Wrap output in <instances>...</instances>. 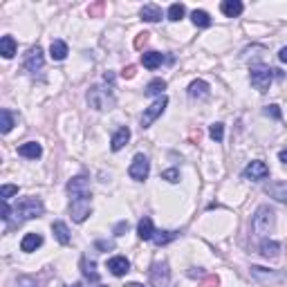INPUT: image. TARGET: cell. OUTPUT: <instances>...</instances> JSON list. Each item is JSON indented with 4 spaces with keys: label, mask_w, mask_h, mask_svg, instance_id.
<instances>
[{
    "label": "cell",
    "mask_w": 287,
    "mask_h": 287,
    "mask_svg": "<svg viewBox=\"0 0 287 287\" xmlns=\"http://www.w3.org/2000/svg\"><path fill=\"white\" fill-rule=\"evenodd\" d=\"M68 193L70 198H92L90 191V180L85 175H77L68 182Z\"/></svg>",
    "instance_id": "9"
},
{
    "label": "cell",
    "mask_w": 287,
    "mask_h": 287,
    "mask_svg": "<svg viewBox=\"0 0 287 287\" xmlns=\"http://www.w3.org/2000/svg\"><path fill=\"white\" fill-rule=\"evenodd\" d=\"M139 14L146 23H157V20H162V9L157 5H144Z\"/></svg>",
    "instance_id": "24"
},
{
    "label": "cell",
    "mask_w": 287,
    "mask_h": 287,
    "mask_svg": "<svg viewBox=\"0 0 287 287\" xmlns=\"http://www.w3.org/2000/svg\"><path fill=\"white\" fill-rule=\"evenodd\" d=\"M49 56L54 61H63L68 56V43L65 41H52V45H49Z\"/></svg>",
    "instance_id": "22"
},
{
    "label": "cell",
    "mask_w": 287,
    "mask_h": 287,
    "mask_svg": "<svg viewBox=\"0 0 287 287\" xmlns=\"http://www.w3.org/2000/svg\"><path fill=\"white\" fill-rule=\"evenodd\" d=\"M99 287H106V285H99Z\"/></svg>",
    "instance_id": "45"
},
{
    "label": "cell",
    "mask_w": 287,
    "mask_h": 287,
    "mask_svg": "<svg viewBox=\"0 0 287 287\" xmlns=\"http://www.w3.org/2000/svg\"><path fill=\"white\" fill-rule=\"evenodd\" d=\"M123 231H128V222H119L115 227V236H123Z\"/></svg>",
    "instance_id": "38"
},
{
    "label": "cell",
    "mask_w": 287,
    "mask_h": 287,
    "mask_svg": "<svg viewBox=\"0 0 287 287\" xmlns=\"http://www.w3.org/2000/svg\"><path fill=\"white\" fill-rule=\"evenodd\" d=\"M251 274L256 278H260V281H267V278H274V272H267L265 267H258V265H253L251 267Z\"/></svg>",
    "instance_id": "34"
},
{
    "label": "cell",
    "mask_w": 287,
    "mask_h": 287,
    "mask_svg": "<svg viewBox=\"0 0 287 287\" xmlns=\"http://www.w3.org/2000/svg\"><path fill=\"white\" fill-rule=\"evenodd\" d=\"M88 103L94 108V110H110L115 108L117 99H115V92L112 88H103V85H92L88 90Z\"/></svg>",
    "instance_id": "1"
},
{
    "label": "cell",
    "mask_w": 287,
    "mask_h": 287,
    "mask_svg": "<svg viewBox=\"0 0 287 287\" xmlns=\"http://www.w3.org/2000/svg\"><path fill=\"white\" fill-rule=\"evenodd\" d=\"M278 59H281V63H287V47H283L281 52H278Z\"/></svg>",
    "instance_id": "40"
},
{
    "label": "cell",
    "mask_w": 287,
    "mask_h": 287,
    "mask_svg": "<svg viewBox=\"0 0 287 287\" xmlns=\"http://www.w3.org/2000/svg\"><path fill=\"white\" fill-rule=\"evenodd\" d=\"M81 272H83V276L88 278V281H92V283L99 281L97 265H94V260H90L88 256H83V258H81Z\"/></svg>",
    "instance_id": "19"
},
{
    "label": "cell",
    "mask_w": 287,
    "mask_h": 287,
    "mask_svg": "<svg viewBox=\"0 0 287 287\" xmlns=\"http://www.w3.org/2000/svg\"><path fill=\"white\" fill-rule=\"evenodd\" d=\"M278 160H281L283 164H287V148H283V151L278 153Z\"/></svg>",
    "instance_id": "42"
},
{
    "label": "cell",
    "mask_w": 287,
    "mask_h": 287,
    "mask_svg": "<svg viewBox=\"0 0 287 287\" xmlns=\"http://www.w3.org/2000/svg\"><path fill=\"white\" fill-rule=\"evenodd\" d=\"M52 231H54V236H56V240H59L61 245H70L72 236H70V229H68V224H65V222H54Z\"/></svg>",
    "instance_id": "23"
},
{
    "label": "cell",
    "mask_w": 287,
    "mask_h": 287,
    "mask_svg": "<svg viewBox=\"0 0 287 287\" xmlns=\"http://www.w3.org/2000/svg\"><path fill=\"white\" fill-rule=\"evenodd\" d=\"M274 220H276V213H274L272 206H260V209L256 211V215H253V220H251V227L258 236L269 234V231L274 229Z\"/></svg>",
    "instance_id": "3"
},
{
    "label": "cell",
    "mask_w": 287,
    "mask_h": 287,
    "mask_svg": "<svg viewBox=\"0 0 287 287\" xmlns=\"http://www.w3.org/2000/svg\"><path fill=\"white\" fill-rule=\"evenodd\" d=\"M11 128H14V115H11L7 108H2V110H0V132L7 135Z\"/></svg>",
    "instance_id": "28"
},
{
    "label": "cell",
    "mask_w": 287,
    "mask_h": 287,
    "mask_svg": "<svg viewBox=\"0 0 287 287\" xmlns=\"http://www.w3.org/2000/svg\"><path fill=\"white\" fill-rule=\"evenodd\" d=\"M108 269H110L112 276H123V274L130 272V263H128L126 256H115L108 260Z\"/></svg>",
    "instance_id": "12"
},
{
    "label": "cell",
    "mask_w": 287,
    "mask_h": 287,
    "mask_svg": "<svg viewBox=\"0 0 287 287\" xmlns=\"http://www.w3.org/2000/svg\"><path fill=\"white\" fill-rule=\"evenodd\" d=\"M162 180L170 182V184H177V182H180V170H177V168H168V170H164V173H162Z\"/></svg>",
    "instance_id": "33"
},
{
    "label": "cell",
    "mask_w": 287,
    "mask_h": 287,
    "mask_svg": "<svg viewBox=\"0 0 287 287\" xmlns=\"http://www.w3.org/2000/svg\"><path fill=\"white\" fill-rule=\"evenodd\" d=\"M166 106H168V97L166 94H162V97H157L155 101L151 103V106L144 110V115H141V128H148L153 122H155L157 117H160L162 112L166 110Z\"/></svg>",
    "instance_id": "5"
},
{
    "label": "cell",
    "mask_w": 287,
    "mask_h": 287,
    "mask_svg": "<svg viewBox=\"0 0 287 287\" xmlns=\"http://www.w3.org/2000/svg\"><path fill=\"white\" fill-rule=\"evenodd\" d=\"M177 238V231H155V236H153V243L157 245V247H164V245H168L170 240Z\"/></svg>",
    "instance_id": "29"
},
{
    "label": "cell",
    "mask_w": 287,
    "mask_h": 287,
    "mask_svg": "<svg viewBox=\"0 0 287 287\" xmlns=\"http://www.w3.org/2000/svg\"><path fill=\"white\" fill-rule=\"evenodd\" d=\"M90 213H92L90 198H72V202H70V215H72L74 222H85Z\"/></svg>",
    "instance_id": "7"
},
{
    "label": "cell",
    "mask_w": 287,
    "mask_h": 287,
    "mask_svg": "<svg viewBox=\"0 0 287 287\" xmlns=\"http://www.w3.org/2000/svg\"><path fill=\"white\" fill-rule=\"evenodd\" d=\"M269 175V168L265 162H249V166L243 170V177L245 180H251V182H260Z\"/></svg>",
    "instance_id": "11"
},
{
    "label": "cell",
    "mask_w": 287,
    "mask_h": 287,
    "mask_svg": "<svg viewBox=\"0 0 287 287\" xmlns=\"http://www.w3.org/2000/svg\"><path fill=\"white\" fill-rule=\"evenodd\" d=\"M128 141H130V128L122 126L117 132H115V135H112V139H110V151H115V153L122 151Z\"/></svg>",
    "instance_id": "13"
},
{
    "label": "cell",
    "mask_w": 287,
    "mask_h": 287,
    "mask_svg": "<svg viewBox=\"0 0 287 287\" xmlns=\"http://www.w3.org/2000/svg\"><path fill=\"white\" fill-rule=\"evenodd\" d=\"M260 253H263L265 258H276L278 253H281V245L274 243V240H263V243H260Z\"/></svg>",
    "instance_id": "27"
},
{
    "label": "cell",
    "mask_w": 287,
    "mask_h": 287,
    "mask_svg": "<svg viewBox=\"0 0 287 287\" xmlns=\"http://www.w3.org/2000/svg\"><path fill=\"white\" fill-rule=\"evenodd\" d=\"M146 41H148V34H139V39L135 41V45H137V47H141V43H146Z\"/></svg>",
    "instance_id": "41"
},
{
    "label": "cell",
    "mask_w": 287,
    "mask_h": 287,
    "mask_svg": "<svg viewBox=\"0 0 287 287\" xmlns=\"http://www.w3.org/2000/svg\"><path fill=\"white\" fill-rule=\"evenodd\" d=\"M126 287H144V285H139V283H128Z\"/></svg>",
    "instance_id": "43"
},
{
    "label": "cell",
    "mask_w": 287,
    "mask_h": 287,
    "mask_svg": "<svg viewBox=\"0 0 287 287\" xmlns=\"http://www.w3.org/2000/svg\"><path fill=\"white\" fill-rule=\"evenodd\" d=\"M265 115L272 117V119H281V108H278V106H267V108H265Z\"/></svg>",
    "instance_id": "36"
},
{
    "label": "cell",
    "mask_w": 287,
    "mask_h": 287,
    "mask_svg": "<svg viewBox=\"0 0 287 287\" xmlns=\"http://www.w3.org/2000/svg\"><path fill=\"white\" fill-rule=\"evenodd\" d=\"M209 135L213 141H222L224 139V126L222 123H213V126L209 128Z\"/></svg>",
    "instance_id": "32"
},
{
    "label": "cell",
    "mask_w": 287,
    "mask_h": 287,
    "mask_svg": "<svg viewBox=\"0 0 287 287\" xmlns=\"http://www.w3.org/2000/svg\"><path fill=\"white\" fill-rule=\"evenodd\" d=\"M148 170H151V164H148V157L137 153L135 160H132L130 168H128V175L132 177L135 182H144L148 177Z\"/></svg>",
    "instance_id": "8"
},
{
    "label": "cell",
    "mask_w": 287,
    "mask_h": 287,
    "mask_svg": "<svg viewBox=\"0 0 287 287\" xmlns=\"http://www.w3.org/2000/svg\"><path fill=\"white\" fill-rule=\"evenodd\" d=\"M164 90H166V81L164 79H153L151 83H148L146 85V90H144V92H146V97H157V94H164Z\"/></svg>",
    "instance_id": "26"
},
{
    "label": "cell",
    "mask_w": 287,
    "mask_h": 287,
    "mask_svg": "<svg viewBox=\"0 0 287 287\" xmlns=\"http://www.w3.org/2000/svg\"><path fill=\"white\" fill-rule=\"evenodd\" d=\"M170 281V272H168V265L164 260H157L151 269V283L153 287H168Z\"/></svg>",
    "instance_id": "10"
},
{
    "label": "cell",
    "mask_w": 287,
    "mask_h": 287,
    "mask_svg": "<svg viewBox=\"0 0 287 287\" xmlns=\"http://www.w3.org/2000/svg\"><path fill=\"white\" fill-rule=\"evenodd\" d=\"M141 63H144V68H146V70H157L162 63H164V54H160V52L141 54Z\"/></svg>",
    "instance_id": "18"
},
{
    "label": "cell",
    "mask_w": 287,
    "mask_h": 287,
    "mask_svg": "<svg viewBox=\"0 0 287 287\" xmlns=\"http://www.w3.org/2000/svg\"><path fill=\"white\" fill-rule=\"evenodd\" d=\"M189 97L191 99H205V97H209V83L202 81V79L193 81L189 85Z\"/></svg>",
    "instance_id": "17"
},
{
    "label": "cell",
    "mask_w": 287,
    "mask_h": 287,
    "mask_svg": "<svg viewBox=\"0 0 287 287\" xmlns=\"http://www.w3.org/2000/svg\"><path fill=\"white\" fill-rule=\"evenodd\" d=\"M137 236L141 240H153L155 236V229H153V220L151 218H141L139 224H137Z\"/></svg>",
    "instance_id": "20"
},
{
    "label": "cell",
    "mask_w": 287,
    "mask_h": 287,
    "mask_svg": "<svg viewBox=\"0 0 287 287\" xmlns=\"http://www.w3.org/2000/svg\"><path fill=\"white\" fill-rule=\"evenodd\" d=\"M23 65H25V70L30 74H39V72H43V68H45V56H43V49L36 45V47H32L30 52L25 54V61H23Z\"/></svg>",
    "instance_id": "6"
},
{
    "label": "cell",
    "mask_w": 287,
    "mask_h": 287,
    "mask_svg": "<svg viewBox=\"0 0 287 287\" xmlns=\"http://www.w3.org/2000/svg\"><path fill=\"white\" fill-rule=\"evenodd\" d=\"M123 77H126V79H130V77H135V68H132V65H128V68L126 70H123Z\"/></svg>",
    "instance_id": "39"
},
{
    "label": "cell",
    "mask_w": 287,
    "mask_h": 287,
    "mask_svg": "<svg viewBox=\"0 0 287 287\" xmlns=\"http://www.w3.org/2000/svg\"><path fill=\"white\" fill-rule=\"evenodd\" d=\"M68 287H83L81 283H74V285H68Z\"/></svg>",
    "instance_id": "44"
},
{
    "label": "cell",
    "mask_w": 287,
    "mask_h": 287,
    "mask_svg": "<svg viewBox=\"0 0 287 287\" xmlns=\"http://www.w3.org/2000/svg\"><path fill=\"white\" fill-rule=\"evenodd\" d=\"M18 155L27 157V160H39V157L43 155V148H41V144H36V141H27V144H23V146L18 148Z\"/></svg>",
    "instance_id": "14"
},
{
    "label": "cell",
    "mask_w": 287,
    "mask_h": 287,
    "mask_svg": "<svg viewBox=\"0 0 287 287\" xmlns=\"http://www.w3.org/2000/svg\"><path fill=\"white\" fill-rule=\"evenodd\" d=\"M191 20H193L195 27H211V16L202 9H195L193 14H191Z\"/></svg>",
    "instance_id": "30"
},
{
    "label": "cell",
    "mask_w": 287,
    "mask_h": 287,
    "mask_svg": "<svg viewBox=\"0 0 287 287\" xmlns=\"http://www.w3.org/2000/svg\"><path fill=\"white\" fill-rule=\"evenodd\" d=\"M249 81H251V85L258 92H267L272 81H274V70L256 65V68H251V72H249Z\"/></svg>",
    "instance_id": "4"
},
{
    "label": "cell",
    "mask_w": 287,
    "mask_h": 287,
    "mask_svg": "<svg viewBox=\"0 0 287 287\" xmlns=\"http://www.w3.org/2000/svg\"><path fill=\"white\" fill-rule=\"evenodd\" d=\"M186 14V7L182 5V2H173V5L168 7V20H173V23H177V20H182Z\"/></svg>",
    "instance_id": "31"
},
{
    "label": "cell",
    "mask_w": 287,
    "mask_h": 287,
    "mask_svg": "<svg viewBox=\"0 0 287 287\" xmlns=\"http://www.w3.org/2000/svg\"><path fill=\"white\" fill-rule=\"evenodd\" d=\"M265 191H267V195L276 198L278 202H285L287 205V184L285 182H274V184H269Z\"/></svg>",
    "instance_id": "21"
},
{
    "label": "cell",
    "mask_w": 287,
    "mask_h": 287,
    "mask_svg": "<svg viewBox=\"0 0 287 287\" xmlns=\"http://www.w3.org/2000/svg\"><path fill=\"white\" fill-rule=\"evenodd\" d=\"M41 245H43V236H41V234H27L23 240H20V249L27 251V253L36 251Z\"/></svg>",
    "instance_id": "16"
},
{
    "label": "cell",
    "mask_w": 287,
    "mask_h": 287,
    "mask_svg": "<svg viewBox=\"0 0 287 287\" xmlns=\"http://www.w3.org/2000/svg\"><path fill=\"white\" fill-rule=\"evenodd\" d=\"M0 54H2L5 59H14V54H16L14 36H2V39H0Z\"/></svg>",
    "instance_id": "25"
},
{
    "label": "cell",
    "mask_w": 287,
    "mask_h": 287,
    "mask_svg": "<svg viewBox=\"0 0 287 287\" xmlns=\"http://www.w3.org/2000/svg\"><path fill=\"white\" fill-rule=\"evenodd\" d=\"M45 211L43 202L39 198H23L18 205L14 206V215H18V222L23 220H34V218H41Z\"/></svg>",
    "instance_id": "2"
},
{
    "label": "cell",
    "mask_w": 287,
    "mask_h": 287,
    "mask_svg": "<svg viewBox=\"0 0 287 287\" xmlns=\"http://www.w3.org/2000/svg\"><path fill=\"white\" fill-rule=\"evenodd\" d=\"M220 9H222V14L227 16V18H236V16L243 14L245 5L240 0H224L222 5H220Z\"/></svg>",
    "instance_id": "15"
},
{
    "label": "cell",
    "mask_w": 287,
    "mask_h": 287,
    "mask_svg": "<svg viewBox=\"0 0 287 287\" xmlns=\"http://www.w3.org/2000/svg\"><path fill=\"white\" fill-rule=\"evenodd\" d=\"M94 247L101 249V251H108V249H115V243H112V240H97Z\"/></svg>",
    "instance_id": "37"
},
{
    "label": "cell",
    "mask_w": 287,
    "mask_h": 287,
    "mask_svg": "<svg viewBox=\"0 0 287 287\" xmlns=\"http://www.w3.org/2000/svg\"><path fill=\"white\" fill-rule=\"evenodd\" d=\"M16 193H18V186L16 184H5L2 189H0V198L2 200H9L11 195H16Z\"/></svg>",
    "instance_id": "35"
}]
</instances>
